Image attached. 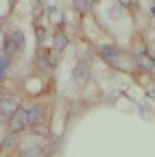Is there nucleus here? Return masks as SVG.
Returning <instances> with one entry per match:
<instances>
[{
  "label": "nucleus",
  "instance_id": "obj_10",
  "mask_svg": "<svg viewBox=\"0 0 155 157\" xmlns=\"http://www.w3.org/2000/svg\"><path fill=\"white\" fill-rule=\"evenodd\" d=\"M9 57L5 55V52H0V72H7V68H9Z\"/></svg>",
  "mask_w": 155,
  "mask_h": 157
},
{
  "label": "nucleus",
  "instance_id": "obj_7",
  "mask_svg": "<svg viewBox=\"0 0 155 157\" xmlns=\"http://www.w3.org/2000/svg\"><path fill=\"white\" fill-rule=\"evenodd\" d=\"M92 5H94V0H74L76 11H87V9H92Z\"/></svg>",
  "mask_w": 155,
  "mask_h": 157
},
{
  "label": "nucleus",
  "instance_id": "obj_14",
  "mask_svg": "<svg viewBox=\"0 0 155 157\" xmlns=\"http://www.w3.org/2000/svg\"><path fill=\"white\" fill-rule=\"evenodd\" d=\"M153 13H155V7H153Z\"/></svg>",
  "mask_w": 155,
  "mask_h": 157
},
{
  "label": "nucleus",
  "instance_id": "obj_3",
  "mask_svg": "<svg viewBox=\"0 0 155 157\" xmlns=\"http://www.w3.org/2000/svg\"><path fill=\"white\" fill-rule=\"evenodd\" d=\"M99 55L105 59V61H109V63H118L120 61V50L116 48V46H101L99 48Z\"/></svg>",
  "mask_w": 155,
  "mask_h": 157
},
{
  "label": "nucleus",
  "instance_id": "obj_6",
  "mask_svg": "<svg viewBox=\"0 0 155 157\" xmlns=\"http://www.w3.org/2000/svg\"><path fill=\"white\" fill-rule=\"evenodd\" d=\"M66 46H68V37H66L61 31H57V33H55V48H57V50H64Z\"/></svg>",
  "mask_w": 155,
  "mask_h": 157
},
{
  "label": "nucleus",
  "instance_id": "obj_12",
  "mask_svg": "<svg viewBox=\"0 0 155 157\" xmlns=\"http://www.w3.org/2000/svg\"><path fill=\"white\" fill-rule=\"evenodd\" d=\"M149 94H151V96H155V85H151V87H149Z\"/></svg>",
  "mask_w": 155,
  "mask_h": 157
},
{
  "label": "nucleus",
  "instance_id": "obj_11",
  "mask_svg": "<svg viewBox=\"0 0 155 157\" xmlns=\"http://www.w3.org/2000/svg\"><path fill=\"white\" fill-rule=\"evenodd\" d=\"M118 5H122V7H131V0H116Z\"/></svg>",
  "mask_w": 155,
  "mask_h": 157
},
{
  "label": "nucleus",
  "instance_id": "obj_1",
  "mask_svg": "<svg viewBox=\"0 0 155 157\" xmlns=\"http://www.w3.org/2000/svg\"><path fill=\"white\" fill-rule=\"evenodd\" d=\"M17 109V101H15V96L13 94H5V92H0V113L2 116H13Z\"/></svg>",
  "mask_w": 155,
  "mask_h": 157
},
{
  "label": "nucleus",
  "instance_id": "obj_9",
  "mask_svg": "<svg viewBox=\"0 0 155 157\" xmlns=\"http://www.w3.org/2000/svg\"><path fill=\"white\" fill-rule=\"evenodd\" d=\"M11 42L15 44V48H22V44H24V37H22V33H20V31H15V33H13V39H11Z\"/></svg>",
  "mask_w": 155,
  "mask_h": 157
},
{
  "label": "nucleus",
  "instance_id": "obj_13",
  "mask_svg": "<svg viewBox=\"0 0 155 157\" xmlns=\"http://www.w3.org/2000/svg\"><path fill=\"white\" fill-rule=\"evenodd\" d=\"M7 76V72H0V81H2V78Z\"/></svg>",
  "mask_w": 155,
  "mask_h": 157
},
{
  "label": "nucleus",
  "instance_id": "obj_5",
  "mask_svg": "<svg viewBox=\"0 0 155 157\" xmlns=\"http://www.w3.org/2000/svg\"><path fill=\"white\" fill-rule=\"evenodd\" d=\"M135 59H138V63H140L144 70L155 72V61H153V57H149V55H144V52H138V55H135Z\"/></svg>",
  "mask_w": 155,
  "mask_h": 157
},
{
  "label": "nucleus",
  "instance_id": "obj_4",
  "mask_svg": "<svg viewBox=\"0 0 155 157\" xmlns=\"http://www.w3.org/2000/svg\"><path fill=\"white\" fill-rule=\"evenodd\" d=\"M44 111H46L44 105H35V107L26 109V124L31 127V124H35V122H40L42 116H44Z\"/></svg>",
  "mask_w": 155,
  "mask_h": 157
},
{
  "label": "nucleus",
  "instance_id": "obj_8",
  "mask_svg": "<svg viewBox=\"0 0 155 157\" xmlns=\"http://www.w3.org/2000/svg\"><path fill=\"white\" fill-rule=\"evenodd\" d=\"M20 157H44V153H42L40 146H33V148H26Z\"/></svg>",
  "mask_w": 155,
  "mask_h": 157
},
{
  "label": "nucleus",
  "instance_id": "obj_2",
  "mask_svg": "<svg viewBox=\"0 0 155 157\" xmlns=\"http://www.w3.org/2000/svg\"><path fill=\"white\" fill-rule=\"evenodd\" d=\"M26 109H17L13 116H11V122H9V131L11 133H17V131H22L26 129Z\"/></svg>",
  "mask_w": 155,
  "mask_h": 157
}]
</instances>
